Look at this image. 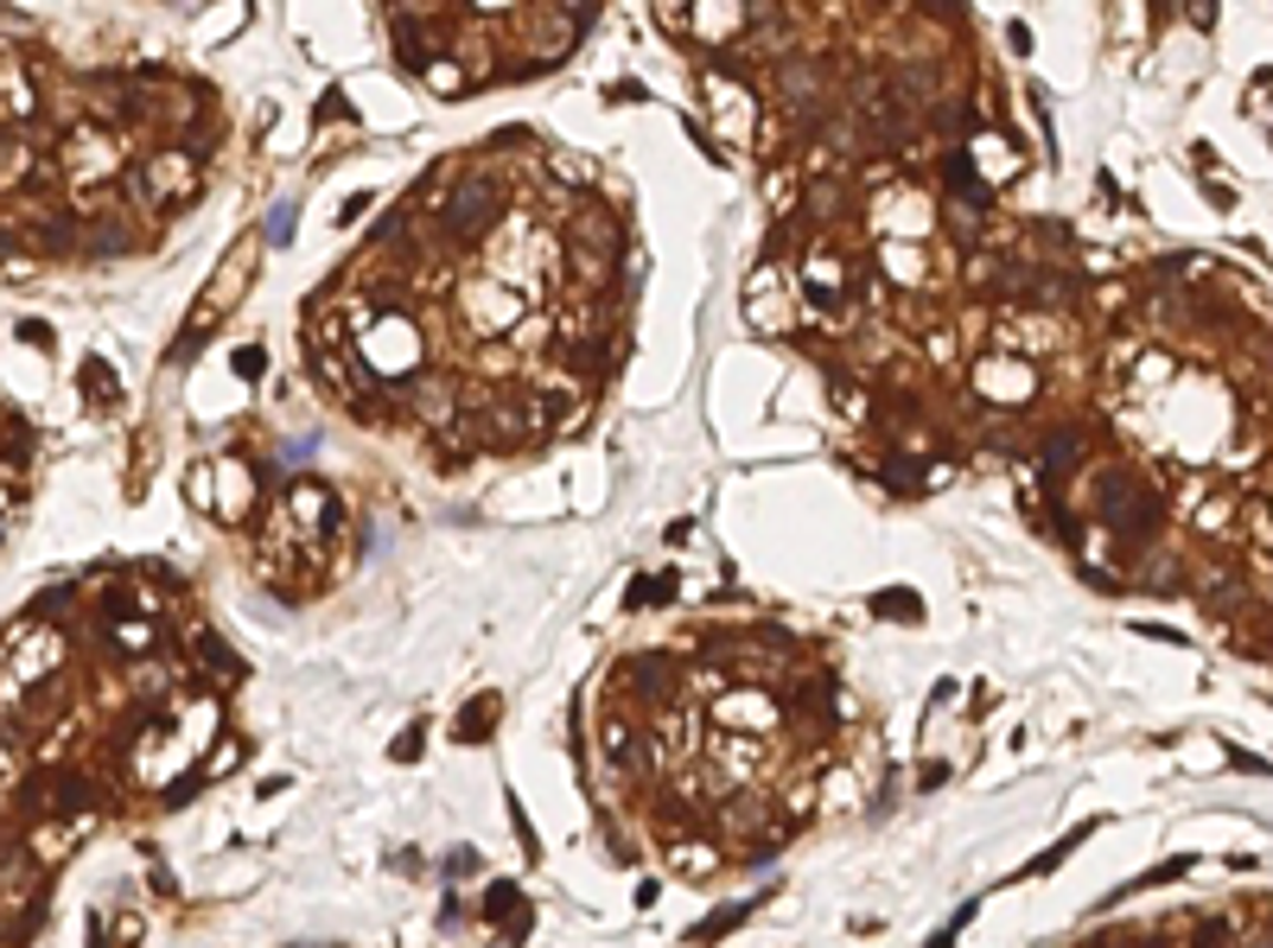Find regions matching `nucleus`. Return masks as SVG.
<instances>
[{
	"label": "nucleus",
	"mask_w": 1273,
	"mask_h": 948,
	"mask_svg": "<svg viewBox=\"0 0 1273 948\" xmlns=\"http://www.w3.org/2000/svg\"><path fill=\"white\" fill-rule=\"evenodd\" d=\"M1191 173H1203V179L1217 173V147H1210V140H1197L1191 147Z\"/></svg>",
	"instance_id": "13"
},
{
	"label": "nucleus",
	"mask_w": 1273,
	"mask_h": 948,
	"mask_svg": "<svg viewBox=\"0 0 1273 948\" xmlns=\"http://www.w3.org/2000/svg\"><path fill=\"white\" fill-rule=\"evenodd\" d=\"M974 388L987 395L993 408H1025L1032 388H1038V369H1032L1025 357H987L981 369H974Z\"/></svg>",
	"instance_id": "1"
},
{
	"label": "nucleus",
	"mask_w": 1273,
	"mask_h": 948,
	"mask_svg": "<svg viewBox=\"0 0 1273 948\" xmlns=\"http://www.w3.org/2000/svg\"><path fill=\"white\" fill-rule=\"evenodd\" d=\"M268 236H275V242H293V205H287V198L268 210Z\"/></svg>",
	"instance_id": "12"
},
{
	"label": "nucleus",
	"mask_w": 1273,
	"mask_h": 948,
	"mask_svg": "<svg viewBox=\"0 0 1273 948\" xmlns=\"http://www.w3.org/2000/svg\"><path fill=\"white\" fill-rule=\"evenodd\" d=\"M217 485H224V515H242L255 497V471L242 459H224L217 465Z\"/></svg>",
	"instance_id": "4"
},
{
	"label": "nucleus",
	"mask_w": 1273,
	"mask_h": 948,
	"mask_svg": "<svg viewBox=\"0 0 1273 948\" xmlns=\"http://www.w3.org/2000/svg\"><path fill=\"white\" fill-rule=\"evenodd\" d=\"M312 122L325 128V122H351V103H344V90H325L319 96V108H312Z\"/></svg>",
	"instance_id": "10"
},
{
	"label": "nucleus",
	"mask_w": 1273,
	"mask_h": 948,
	"mask_svg": "<svg viewBox=\"0 0 1273 948\" xmlns=\"http://www.w3.org/2000/svg\"><path fill=\"white\" fill-rule=\"evenodd\" d=\"M147 179L159 185V191H192V185H198V166H192L185 154H159L147 166Z\"/></svg>",
	"instance_id": "6"
},
{
	"label": "nucleus",
	"mask_w": 1273,
	"mask_h": 948,
	"mask_svg": "<svg viewBox=\"0 0 1273 948\" xmlns=\"http://www.w3.org/2000/svg\"><path fill=\"white\" fill-rule=\"evenodd\" d=\"M261 369H268V351H255V344L236 351V376H242V383H261Z\"/></svg>",
	"instance_id": "11"
},
{
	"label": "nucleus",
	"mask_w": 1273,
	"mask_h": 948,
	"mask_svg": "<svg viewBox=\"0 0 1273 948\" xmlns=\"http://www.w3.org/2000/svg\"><path fill=\"white\" fill-rule=\"evenodd\" d=\"M414 751H421V726H407L402 739H395V758H402V764H407V758H414Z\"/></svg>",
	"instance_id": "17"
},
{
	"label": "nucleus",
	"mask_w": 1273,
	"mask_h": 948,
	"mask_svg": "<svg viewBox=\"0 0 1273 948\" xmlns=\"http://www.w3.org/2000/svg\"><path fill=\"white\" fill-rule=\"evenodd\" d=\"M421 83H427L433 96H458V90H465V71H458L453 58H433L427 71H421Z\"/></svg>",
	"instance_id": "8"
},
{
	"label": "nucleus",
	"mask_w": 1273,
	"mask_h": 948,
	"mask_svg": "<svg viewBox=\"0 0 1273 948\" xmlns=\"http://www.w3.org/2000/svg\"><path fill=\"white\" fill-rule=\"evenodd\" d=\"M1203 198H1210L1217 210H1235V191H1229L1222 179H1203Z\"/></svg>",
	"instance_id": "14"
},
{
	"label": "nucleus",
	"mask_w": 1273,
	"mask_h": 948,
	"mask_svg": "<svg viewBox=\"0 0 1273 948\" xmlns=\"http://www.w3.org/2000/svg\"><path fill=\"white\" fill-rule=\"evenodd\" d=\"M20 337H32L39 351H51V325H20Z\"/></svg>",
	"instance_id": "20"
},
{
	"label": "nucleus",
	"mask_w": 1273,
	"mask_h": 948,
	"mask_svg": "<svg viewBox=\"0 0 1273 948\" xmlns=\"http://www.w3.org/2000/svg\"><path fill=\"white\" fill-rule=\"evenodd\" d=\"M1006 45H1013V52H1032V32H1025V27L1013 20V27H1006Z\"/></svg>",
	"instance_id": "19"
},
{
	"label": "nucleus",
	"mask_w": 1273,
	"mask_h": 948,
	"mask_svg": "<svg viewBox=\"0 0 1273 948\" xmlns=\"http://www.w3.org/2000/svg\"><path fill=\"white\" fill-rule=\"evenodd\" d=\"M611 103H643V83H611Z\"/></svg>",
	"instance_id": "18"
},
{
	"label": "nucleus",
	"mask_w": 1273,
	"mask_h": 948,
	"mask_svg": "<svg viewBox=\"0 0 1273 948\" xmlns=\"http://www.w3.org/2000/svg\"><path fill=\"white\" fill-rule=\"evenodd\" d=\"M185 490H192V503H210V471H204V465H198V471L185 478Z\"/></svg>",
	"instance_id": "16"
},
{
	"label": "nucleus",
	"mask_w": 1273,
	"mask_h": 948,
	"mask_svg": "<svg viewBox=\"0 0 1273 948\" xmlns=\"http://www.w3.org/2000/svg\"><path fill=\"white\" fill-rule=\"evenodd\" d=\"M370 205H376L370 191H356V198H344V210H338V223H356V217H363V210H370Z\"/></svg>",
	"instance_id": "15"
},
{
	"label": "nucleus",
	"mask_w": 1273,
	"mask_h": 948,
	"mask_svg": "<svg viewBox=\"0 0 1273 948\" xmlns=\"http://www.w3.org/2000/svg\"><path fill=\"white\" fill-rule=\"evenodd\" d=\"M866 281V268L860 261H847V256H835V249H809L803 256V287H809V300L815 293H847V287H860Z\"/></svg>",
	"instance_id": "3"
},
{
	"label": "nucleus",
	"mask_w": 1273,
	"mask_h": 948,
	"mask_svg": "<svg viewBox=\"0 0 1273 948\" xmlns=\"http://www.w3.org/2000/svg\"><path fill=\"white\" fill-rule=\"evenodd\" d=\"M497 707H504L497 694H484V700H472V707H465V719H458V726H453V739H458V744H478V739H490V726H497Z\"/></svg>",
	"instance_id": "5"
},
{
	"label": "nucleus",
	"mask_w": 1273,
	"mask_h": 948,
	"mask_svg": "<svg viewBox=\"0 0 1273 948\" xmlns=\"http://www.w3.org/2000/svg\"><path fill=\"white\" fill-rule=\"evenodd\" d=\"M872 612L898 617V624H923V598H917L911 586H898V592H879V598H872Z\"/></svg>",
	"instance_id": "7"
},
{
	"label": "nucleus",
	"mask_w": 1273,
	"mask_h": 948,
	"mask_svg": "<svg viewBox=\"0 0 1273 948\" xmlns=\"http://www.w3.org/2000/svg\"><path fill=\"white\" fill-rule=\"evenodd\" d=\"M76 383H83V395L90 402H115V376H108V363H76Z\"/></svg>",
	"instance_id": "9"
},
{
	"label": "nucleus",
	"mask_w": 1273,
	"mask_h": 948,
	"mask_svg": "<svg viewBox=\"0 0 1273 948\" xmlns=\"http://www.w3.org/2000/svg\"><path fill=\"white\" fill-rule=\"evenodd\" d=\"M770 287H777V261H764L758 274H752V306H745V319H752L758 332H789L803 306H789V293H770Z\"/></svg>",
	"instance_id": "2"
}]
</instances>
